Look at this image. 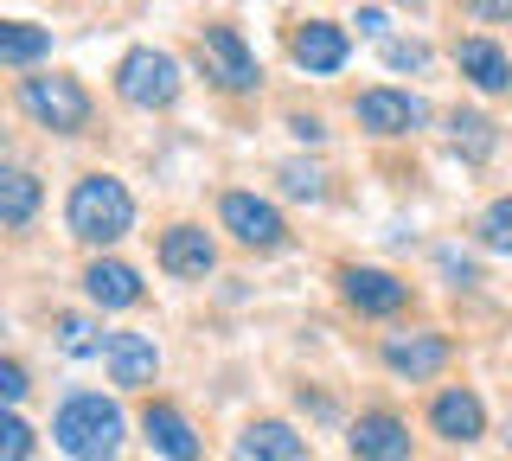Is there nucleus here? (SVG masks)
Wrapping results in <instances>:
<instances>
[{
  "mask_svg": "<svg viewBox=\"0 0 512 461\" xmlns=\"http://www.w3.org/2000/svg\"><path fill=\"white\" fill-rule=\"evenodd\" d=\"M52 436H58V449L71 461H109L122 449V410L109 404V397H96V391H77L71 404L58 410Z\"/></svg>",
  "mask_w": 512,
  "mask_h": 461,
  "instance_id": "1",
  "label": "nucleus"
},
{
  "mask_svg": "<svg viewBox=\"0 0 512 461\" xmlns=\"http://www.w3.org/2000/svg\"><path fill=\"white\" fill-rule=\"evenodd\" d=\"M128 225H135V199L122 193V180L90 173V180L71 186V237H84V244H116V237H128Z\"/></svg>",
  "mask_w": 512,
  "mask_h": 461,
  "instance_id": "2",
  "label": "nucleus"
},
{
  "mask_svg": "<svg viewBox=\"0 0 512 461\" xmlns=\"http://www.w3.org/2000/svg\"><path fill=\"white\" fill-rule=\"evenodd\" d=\"M116 90H122V103H135V109H167L180 97V65H173L167 52H154V45H135L116 71Z\"/></svg>",
  "mask_w": 512,
  "mask_h": 461,
  "instance_id": "3",
  "label": "nucleus"
},
{
  "mask_svg": "<svg viewBox=\"0 0 512 461\" xmlns=\"http://www.w3.org/2000/svg\"><path fill=\"white\" fill-rule=\"evenodd\" d=\"M20 103H26L32 122H45V129H58V135H77L90 122V97L77 90V77H26Z\"/></svg>",
  "mask_w": 512,
  "mask_h": 461,
  "instance_id": "4",
  "label": "nucleus"
},
{
  "mask_svg": "<svg viewBox=\"0 0 512 461\" xmlns=\"http://www.w3.org/2000/svg\"><path fill=\"white\" fill-rule=\"evenodd\" d=\"M218 218H224V231L237 237V244H250V250H276L282 244V212L269 199H256V193H224L218 205Z\"/></svg>",
  "mask_w": 512,
  "mask_h": 461,
  "instance_id": "5",
  "label": "nucleus"
},
{
  "mask_svg": "<svg viewBox=\"0 0 512 461\" xmlns=\"http://www.w3.org/2000/svg\"><path fill=\"white\" fill-rule=\"evenodd\" d=\"M199 58H205V77H218L224 90H256V58H250V45L231 33V26H205V39H199Z\"/></svg>",
  "mask_w": 512,
  "mask_h": 461,
  "instance_id": "6",
  "label": "nucleus"
},
{
  "mask_svg": "<svg viewBox=\"0 0 512 461\" xmlns=\"http://www.w3.org/2000/svg\"><path fill=\"white\" fill-rule=\"evenodd\" d=\"M352 461H410V429L391 410H372L352 429Z\"/></svg>",
  "mask_w": 512,
  "mask_h": 461,
  "instance_id": "7",
  "label": "nucleus"
},
{
  "mask_svg": "<svg viewBox=\"0 0 512 461\" xmlns=\"http://www.w3.org/2000/svg\"><path fill=\"white\" fill-rule=\"evenodd\" d=\"M212 263H218V250L199 225H173L160 237V269L167 276H212Z\"/></svg>",
  "mask_w": 512,
  "mask_h": 461,
  "instance_id": "8",
  "label": "nucleus"
},
{
  "mask_svg": "<svg viewBox=\"0 0 512 461\" xmlns=\"http://www.w3.org/2000/svg\"><path fill=\"white\" fill-rule=\"evenodd\" d=\"M359 122L372 135H410L416 122H423V103L404 97V90H365V97H359Z\"/></svg>",
  "mask_w": 512,
  "mask_h": 461,
  "instance_id": "9",
  "label": "nucleus"
},
{
  "mask_svg": "<svg viewBox=\"0 0 512 461\" xmlns=\"http://www.w3.org/2000/svg\"><path fill=\"white\" fill-rule=\"evenodd\" d=\"M340 289H346V301L359 314H397L410 301V289L397 276H384V269H346L340 276Z\"/></svg>",
  "mask_w": 512,
  "mask_h": 461,
  "instance_id": "10",
  "label": "nucleus"
},
{
  "mask_svg": "<svg viewBox=\"0 0 512 461\" xmlns=\"http://www.w3.org/2000/svg\"><path fill=\"white\" fill-rule=\"evenodd\" d=\"M384 365L391 372H404V378H429V372H442L448 365V340H436V333H391L384 340Z\"/></svg>",
  "mask_w": 512,
  "mask_h": 461,
  "instance_id": "11",
  "label": "nucleus"
},
{
  "mask_svg": "<svg viewBox=\"0 0 512 461\" xmlns=\"http://www.w3.org/2000/svg\"><path fill=\"white\" fill-rule=\"evenodd\" d=\"M141 429H148V442L167 461H199V436H192V423L173 404H148V410H141Z\"/></svg>",
  "mask_w": 512,
  "mask_h": 461,
  "instance_id": "12",
  "label": "nucleus"
},
{
  "mask_svg": "<svg viewBox=\"0 0 512 461\" xmlns=\"http://www.w3.org/2000/svg\"><path fill=\"white\" fill-rule=\"evenodd\" d=\"M429 423H436L442 442H474L480 429H487V410H480L474 391H442L436 410H429Z\"/></svg>",
  "mask_w": 512,
  "mask_h": 461,
  "instance_id": "13",
  "label": "nucleus"
},
{
  "mask_svg": "<svg viewBox=\"0 0 512 461\" xmlns=\"http://www.w3.org/2000/svg\"><path fill=\"white\" fill-rule=\"evenodd\" d=\"M288 52H295L301 71H340L346 65V33H340V26H327V20H308Z\"/></svg>",
  "mask_w": 512,
  "mask_h": 461,
  "instance_id": "14",
  "label": "nucleus"
},
{
  "mask_svg": "<svg viewBox=\"0 0 512 461\" xmlns=\"http://www.w3.org/2000/svg\"><path fill=\"white\" fill-rule=\"evenodd\" d=\"M103 353H109V372H116V385H148L154 365H160L148 333H109Z\"/></svg>",
  "mask_w": 512,
  "mask_h": 461,
  "instance_id": "15",
  "label": "nucleus"
},
{
  "mask_svg": "<svg viewBox=\"0 0 512 461\" xmlns=\"http://www.w3.org/2000/svg\"><path fill=\"white\" fill-rule=\"evenodd\" d=\"M231 461H301V436L288 423H250L244 436H237Z\"/></svg>",
  "mask_w": 512,
  "mask_h": 461,
  "instance_id": "16",
  "label": "nucleus"
},
{
  "mask_svg": "<svg viewBox=\"0 0 512 461\" xmlns=\"http://www.w3.org/2000/svg\"><path fill=\"white\" fill-rule=\"evenodd\" d=\"M455 65H461V77H474L480 90H512V58L493 39H461Z\"/></svg>",
  "mask_w": 512,
  "mask_h": 461,
  "instance_id": "17",
  "label": "nucleus"
},
{
  "mask_svg": "<svg viewBox=\"0 0 512 461\" xmlns=\"http://www.w3.org/2000/svg\"><path fill=\"white\" fill-rule=\"evenodd\" d=\"M84 289H90V301H103V308H135V301H141V276L128 263H90Z\"/></svg>",
  "mask_w": 512,
  "mask_h": 461,
  "instance_id": "18",
  "label": "nucleus"
},
{
  "mask_svg": "<svg viewBox=\"0 0 512 461\" xmlns=\"http://www.w3.org/2000/svg\"><path fill=\"white\" fill-rule=\"evenodd\" d=\"M32 212H39V180L20 173V167H7L0 173V225L20 231V225H32Z\"/></svg>",
  "mask_w": 512,
  "mask_h": 461,
  "instance_id": "19",
  "label": "nucleus"
},
{
  "mask_svg": "<svg viewBox=\"0 0 512 461\" xmlns=\"http://www.w3.org/2000/svg\"><path fill=\"white\" fill-rule=\"evenodd\" d=\"M52 52V33H45V26H26V20H7L0 26V65H32V58H45Z\"/></svg>",
  "mask_w": 512,
  "mask_h": 461,
  "instance_id": "20",
  "label": "nucleus"
},
{
  "mask_svg": "<svg viewBox=\"0 0 512 461\" xmlns=\"http://www.w3.org/2000/svg\"><path fill=\"white\" fill-rule=\"evenodd\" d=\"M448 129H455V148H468L474 161H487V154H493V122L487 116H455Z\"/></svg>",
  "mask_w": 512,
  "mask_h": 461,
  "instance_id": "21",
  "label": "nucleus"
},
{
  "mask_svg": "<svg viewBox=\"0 0 512 461\" xmlns=\"http://www.w3.org/2000/svg\"><path fill=\"white\" fill-rule=\"evenodd\" d=\"M480 237H487V250L512 257V199H493V205H487V218H480Z\"/></svg>",
  "mask_w": 512,
  "mask_h": 461,
  "instance_id": "22",
  "label": "nucleus"
},
{
  "mask_svg": "<svg viewBox=\"0 0 512 461\" xmlns=\"http://www.w3.org/2000/svg\"><path fill=\"white\" fill-rule=\"evenodd\" d=\"M58 346L71 359H84V353H96V327L84 321V314H64V321H58Z\"/></svg>",
  "mask_w": 512,
  "mask_h": 461,
  "instance_id": "23",
  "label": "nucleus"
},
{
  "mask_svg": "<svg viewBox=\"0 0 512 461\" xmlns=\"http://www.w3.org/2000/svg\"><path fill=\"white\" fill-rule=\"evenodd\" d=\"M32 455V429L20 417H7V429H0V461H26Z\"/></svg>",
  "mask_w": 512,
  "mask_h": 461,
  "instance_id": "24",
  "label": "nucleus"
},
{
  "mask_svg": "<svg viewBox=\"0 0 512 461\" xmlns=\"http://www.w3.org/2000/svg\"><path fill=\"white\" fill-rule=\"evenodd\" d=\"M282 180H288V193H295V199H320V173L314 167H282Z\"/></svg>",
  "mask_w": 512,
  "mask_h": 461,
  "instance_id": "25",
  "label": "nucleus"
},
{
  "mask_svg": "<svg viewBox=\"0 0 512 461\" xmlns=\"http://www.w3.org/2000/svg\"><path fill=\"white\" fill-rule=\"evenodd\" d=\"M384 58H391L397 71H416V65L429 58V52H423V45H384Z\"/></svg>",
  "mask_w": 512,
  "mask_h": 461,
  "instance_id": "26",
  "label": "nucleus"
},
{
  "mask_svg": "<svg viewBox=\"0 0 512 461\" xmlns=\"http://www.w3.org/2000/svg\"><path fill=\"white\" fill-rule=\"evenodd\" d=\"M0 391H7V404H20V397H26V372H20V365H0Z\"/></svg>",
  "mask_w": 512,
  "mask_h": 461,
  "instance_id": "27",
  "label": "nucleus"
},
{
  "mask_svg": "<svg viewBox=\"0 0 512 461\" xmlns=\"http://www.w3.org/2000/svg\"><path fill=\"white\" fill-rule=\"evenodd\" d=\"M480 20H500V13H512V0H474Z\"/></svg>",
  "mask_w": 512,
  "mask_h": 461,
  "instance_id": "28",
  "label": "nucleus"
},
{
  "mask_svg": "<svg viewBox=\"0 0 512 461\" xmlns=\"http://www.w3.org/2000/svg\"><path fill=\"white\" fill-rule=\"evenodd\" d=\"M410 7H423V0H410Z\"/></svg>",
  "mask_w": 512,
  "mask_h": 461,
  "instance_id": "29",
  "label": "nucleus"
}]
</instances>
